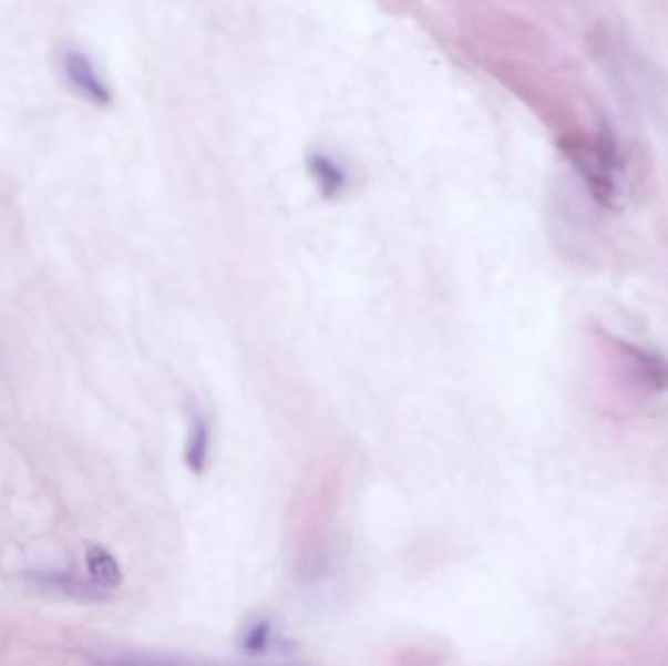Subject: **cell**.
Here are the masks:
<instances>
[{"mask_svg": "<svg viewBox=\"0 0 668 666\" xmlns=\"http://www.w3.org/2000/svg\"><path fill=\"white\" fill-rule=\"evenodd\" d=\"M63 73L66 83L71 84L73 91L86 102L99 107L107 106L112 102V92L100 79L91 59L81 51H69L63 55Z\"/></svg>", "mask_w": 668, "mask_h": 666, "instance_id": "7a4b0ae2", "label": "cell"}, {"mask_svg": "<svg viewBox=\"0 0 668 666\" xmlns=\"http://www.w3.org/2000/svg\"><path fill=\"white\" fill-rule=\"evenodd\" d=\"M209 422L204 411H194L192 414L191 434H188V444H186V461L188 468L194 471H202L206 468L207 453H209Z\"/></svg>", "mask_w": 668, "mask_h": 666, "instance_id": "277c9868", "label": "cell"}, {"mask_svg": "<svg viewBox=\"0 0 668 666\" xmlns=\"http://www.w3.org/2000/svg\"><path fill=\"white\" fill-rule=\"evenodd\" d=\"M273 635V627L266 622H253L245 627L243 632V649H247L248 653H256V650L265 649L266 643Z\"/></svg>", "mask_w": 668, "mask_h": 666, "instance_id": "5b68a950", "label": "cell"}, {"mask_svg": "<svg viewBox=\"0 0 668 666\" xmlns=\"http://www.w3.org/2000/svg\"><path fill=\"white\" fill-rule=\"evenodd\" d=\"M573 161L590 184L596 198L606 206H614L621 196V171L616 145L608 137H598L593 143H578L573 151Z\"/></svg>", "mask_w": 668, "mask_h": 666, "instance_id": "6da1fadb", "label": "cell"}, {"mask_svg": "<svg viewBox=\"0 0 668 666\" xmlns=\"http://www.w3.org/2000/svg\"><path fill=\"white\" fill-rule=\"evenodd\" d=\"M307 171L325 199H337L350 186V174L339 156L325 148H317L307 156Z\"/></svg>", "mask_w": 668, "mask_h": 666, "instance_id": "3957f363", "label": "cell"}]
</instances>
